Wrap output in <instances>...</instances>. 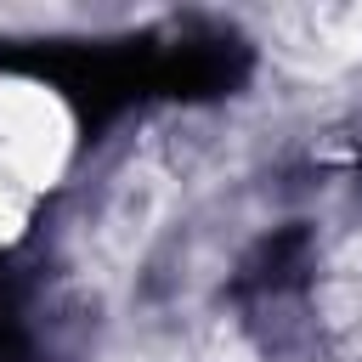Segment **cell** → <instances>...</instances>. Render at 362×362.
I'll return each instance as SVG.
<instances>
[{
    "instance_id": "1",
    "label": "cell",
    "mask_w": 362,
    "mask_h": 362,
    "mask_svg": "<svg viewBox=\"0 0 362 362\" xmlns=\"http://www.w3.org/2000/svg\"><path fill=\"white\" fill-rule=\"evenodd\" d=\"M74 158V113L62 107V96L51 85L0 74V170L28 187L45 192Z\"/></svg>"
},
{
    "instance_id": "2",
    "label": "cell",
    "mask_w": 362,
    "mask_h": 362,
    "mask_svg": "<svg viewBox=\"0 0 362 362\" xmlns=\"http://www.w3.org/2000/svg\"><path fill=\"white\" fill-rule=\"evenodd\" d=\"M266 51L305 79L345 74L362 62V6H283L266 17Z\"/></svg>"
}]
</instances>
